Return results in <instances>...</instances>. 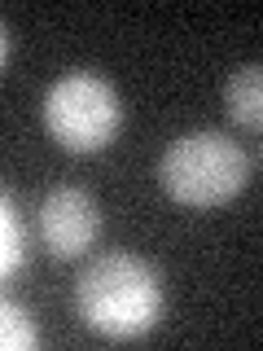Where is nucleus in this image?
I'll list each match as a JSON object with an SVG mask.
<instances>
[{
  "label": "nucleus",
  "mask_w": 263,
  "mask_h": 351,
  "mask_svg": "<svg viewBox=\"0 0 263 351\" xmlns=\"http://www.w3.org/2000/svg\"><path fill=\"white\" fill-rule=\"evenodd\" d=\"M0 272L5 277H14V272L27 263V224H22L18 215V202L5 193V202H0Z\"/></svg>",
  "instance_id": "nucleus-6"
},
{
  "label": "nucleus",
  "mask_w": 263,
  "mask_h": 351,
  "mask_svg": "<svg viewBox=\"0 0 263 351\" xmlns=\"http://www.w3.org/2000/svg\"><path fill=\"white\" fill-rule=\"evenodd\" d=\"M75 307L101 338H145L162 316V272L140 255H101L75 281Z\"/></svg>",
  "instance_id": "nucleus-1"
},
{
  "label": "nucleus",
  "mask_w": 263,
  "mask_h": 351,
  "mask_svg": "<svg viewBox=\"0 0 263 351\" xmlns=\"http://www.w3.org/2000/svg\"><path fill=\"white\" fill-rule=\"evenodd\" d=\"M224 110L241 132L263 136V62H246L224 84Z\"/></svg>",
  "instance_id": "nucleus-5"
},
{
  "label": "nucleus",
  "mask_w": 263,
  "mask_h": 351,
  "mask_svg": "<svg viewBox=\"0 0 263 351\" xmlns=\"http://www.w3.org/2000/svg\"><path fill=\"white\" fill-rule=\"evenodd\" d=\"M101 233V206L79 184H58L40 206V237L58 259H79Z\"/></svg>",
  "instance_id": "nucleus-4"
},
{
  "label": "nucleus",
  "mask_w": 263,
  "mask_h": 351,
  "mask_svg": "<svg viewBox=\"0 0 263 351\" xmlns=\"http://www.w3.org/2000/svg\"><path fill=\"white\" fill-rule=\"evenodd\" d=\"M44 128L71 154H97L123 128V97L97 71H66L44 93Z\"/></svg>",
  "instance_id": "nucleus-3"
},
{
  "label": "nucleus",
  "mask_w": 263,
  "mask_h": 351,
  "mask_svg": "<svg viewBox=\"0 0 263 351\" xmlns=\"http://www.w3.org/2000/svg\"><path fill=\"white\" fill-rule=\"evenodd\" d=\"M36 343H40V334H36V321H31L27 307H18V303L0 307V347L5 351H31Z\"/></svg>",
  "instance_id": "nucleus-7"
},
{
  "label": "nucleus",
  "mask_w": 263,
  "mask_h": 351,
  "mask_svg": "<svg viewBox=\"0 0 263 351\" xmlns=\"http://www.w3.org/2000/svg\"><path fill=\"white\" fill-rule=\"evenodd\" d=\"M0 36H5V40H0V53H5V62H9V58H14V31L0 27Z\"/></svg>",
  "instance_id": "nucleus-8"
},
{
  "label": "nucleus",
  "mask_w": 263,
  "mask_h": 351,
  "mask_svg": "<svg viewBox=\"0 0 263 351\" xmlns=\"http://www.w3.org/2000/svg\"><path fill=\"white\" fill-rule=\"evenodd\" d=\"M259 167H263V145H259Z\"/></svg>",
  "instance_id": "nucleus-9"
},
{
  "label": "nucleus",
  "mask_w": 263,
  "mask_h": 351,
  "mask_svg": "<svg viewBox=\"0 0 263 351\" xmlns=\"http://www.w3.org/2000/svg\"><path fill=\"white\" fill-rule=\"evenodd\" d=\"M158 180L184 206H224L250 180V158L228 132H184L158 158Z\"/></svg>",
  "instance_id": "nucleus-2"
}]
</instances>
